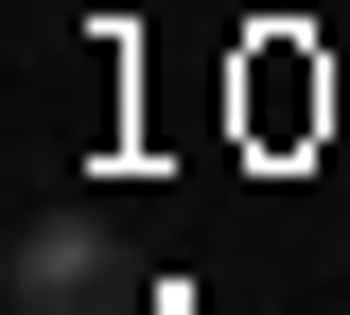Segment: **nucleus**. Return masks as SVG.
<instances>
[{"label": "nucleus", "mask_w": 350, "mask_h": 315, "mask_svg": "<svg viewBox=\"0 0 350 315\" xmlns=\"http://www.w3.org/2000/svg\"><path fill=\"white\" fill-rule=\"evenodd\" d=\"M0 298H18V315H123V263H105L88 210H36L18 245H0Z\"/></svg>", "instance_id": "nucleus-1"}]
</instances>
